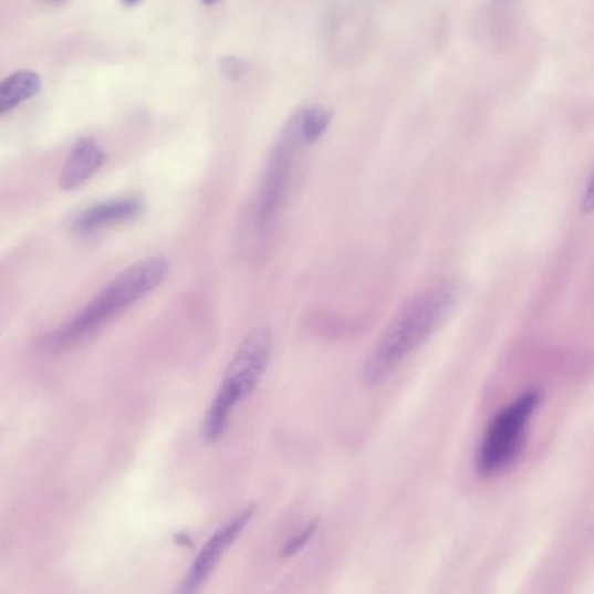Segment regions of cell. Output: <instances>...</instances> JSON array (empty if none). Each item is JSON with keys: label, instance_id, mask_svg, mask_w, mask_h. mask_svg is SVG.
Returning a JSON list of instances; mask_svg holds the SVG:
<instances>
[{"label": "cell", "instance_id": "obj_2", "mask_svg": "<svg viewBox=\"0 0 594 594\" xmlns=\"http://www.w3.org/2000/svg\"><path fill=\"white\" fill-rule=\"evenodd\" d=\"M166 274H168V262L160 257H154V259L129 267L103 288L74 320H70L63 329L58 330L51 338V345L65 348L87 341L105 324L119 316L121 312L132 308L138 300L156 290Z\"/></svg>", "mask_w": 594, "mask_h": 594}, {"label": "cell", "instance_id": "obj_6", "mask_svg": "<svg viewBox=\"0 0 594 594\" xmlns=\"http://www.w3.org/2000/svg\"><path fill=\"white\" fill-rule=\"evenodd\" d=\"M253 517L254 508L242 509L238 517L227 521L226 525L213 533V538L206 542L201 553L197 554L196 560H194L189 574L181 584L184 593H194L208 581L209 575L213 574L218 563L221 562V557L226 556L230 545L238 541L242 530L250 525Z\"/></svg>", "mask_w": 594, "mask_h": 594}, {"label": "cell", "instance_id": "obj_12", "mask_svg": "<svg viewBox=\"0 0 594 594\" xmlns=\"http://www.w3.org/2000/svg\"><path fill=\"white\" fill-rule=\"evenodd\" d=\"M316 530L317 521H311L305 529L299 530L295 535H291V538L284 542L283 548H281V557L293 556V554L299 553L300 550H304Z\"/></svg>", "mask_w": 594, "mask_h": 594}, {"label": "cell", "instance_id": "obj_4", "mask_svg": "<svg viewBox=\"0 0 594 594\" xmlns=\"http://www.w3.org/2000/svg\"><path fill=\"white\" fill-rule=\"evenodd\" d=\"M539 402L541 394L538 390H527L493 417L476 456V469L481 476L490 478L499 475L517 459Z\"/></svg>", "mask_w": 594, "mask_h": 594}, {"label": "cell", "instance_id": "obj_7", "mask_svg": "<svg viewBox=\"0 0 594 594\" xmlns=\"http://www.w3.org/2000/svg\"><path fill=\"white\" fill-rule=\"evenodd\" d=\"M368 21L359 11L353 8H344L338 13L333 14L330 20L329 45L332 48L336 58L342 62L348 58H357L361 54V48L366 45L368 38Z\"/></svg>", "mask_w": 594, "mask_h": 594}, {"label": "cell", "instance_id": "obj_3", "mask_svg": "<svg viewBox=\"0 0 594 594\" xmlns=\"http://www.w3.org/2000/svg\"><path fill=\"white\" fill-rule=\"evenodd\" d=\"M272 347L274 338L271 330L265 326L254 330L247 336V341L242 342L230 361L226 377L206 415L202 427L206 442H215L223 436L238 405L257 389L271 363Z\"/></svg>", "mask_w": 594, "mask_h": 594}, {"label": "cell", "instance_id": "obj_13", "mask_svg": "<svg viewBox=\"0 0 594 594\" xmlns=\"http://www.w3.org/2000/svg\"><path fill=\"white\" fill-rule=\"evenodd\" d=\"M139 0H124V4L133 6L138 4Z\"/></svg>", "mask_w": 594, "mask_h": 594}, {"label": "cell", "instance_id": "obj_11", "mask_svg": "<svg viewBox=\"0 0 594 594\" xmlns=\"http://www.w3.org/2000/svg\"><path fill=\"white\" fill-rule=\"evenodd\" d=\"M330 124V112L321 107H309L291 117L284 127L302 147L314 144L326 132Z\"/></svg>", "mask_w": 594, "mask_h": 594}, {"label": "cell", "instance_id": "obj_5", "mask_svg": "<svg viewBox=\"0 0 594 594\" xmlns=\"http://www.w3.org/2000/svg\"><path fill=\"white\" fill-rule=\"evenodd\" d=\"M302 145L284 129L272 150L259 190L251 205V226L254 235H265L283 213L295 178L296 153Z\"/></svg>", "mask_w": 594, "mask_h": 594}, {"label": "cell", "instance_id": "obj_15", "mask_svg": "<svg viewBox=\"0 0 594 594\" xmlns=\"http://www.w3.org/2000/svg\"><path fill=\"white\" fill-rule=\"evenodd\" d=\"M48 2H62V0H48Z\"/></svg>", "mask_w": 594, "mask_h": 594}, {"label": "cell", "instance_id": "obj_14", "mask_svg": "<svg viewBox=\"0 0 594 594\" xmlns=\"http://www.w3.org/2000/svg\"><path fill=\"white\" fill-rule=\"evenodd\" d=\"M509 0H499V4H508Z\"/></svg>", "mask_w": 594, "mask_h": 594}, {"label": "cell", "instance_id": "obj_9", "mask_svg": "<svg viewBox=\"0 0 594 594\" xmlns=\"http://www.w3.org/2000/svg\"><path fill=\"white\" fill-rule=\"evenodd\" d=\"M105 159L107 156L96 145L95 139H79L63 166L62 177H60L63 189H77L86 184L105 165Z\"/></svg>", "mask_w": 594, "mask_h": 594}, {"label": "cell", "instance_id": "obj_8", "mask_svg": "<svg viewBox=\"0 0 594 594\" xmlns=\"http://www.w3.org/2000/svg\"><path fill=\"white\" fill-rule=\"evenodd\" d=\"M142 202L135 197H123L112 201L100 202L84 209L74 221V230L77 235H93L107 227L132 221L142 213Z\"/></svg>", "mask_w": 594, "mask_h": 594}, {"label": "cell", "instance_id": "obj_10", "mask_svg": "<svg viewBox=\"0 0 594 594\" xmlns=\"http://www.w3.org/2000/svg\"><path fill=\"white\" fill-rule=\"evenodd\" d=\"M41 91V77L32 70H20L0 83V115L17 108Z\"/></svg>", "mask_w": 594, "mask_h": 594}, {"label": "cell", "instance_id": "obj_1", "mask_svg": "<svg viewBox=\"0 0 594 594\" xmlns=\"http://www.w3.org/2000/svg\"><path fill=\"white\" fill-rule=\"evenodd\" d=\"M460 296L456 281L438 284L410 300L382 332L363 366V381L368 386L381 384L406 357L435 335L448 320Z\"/></svg>", "mask_w": 594, "mask_h": 594}]
</instances>
